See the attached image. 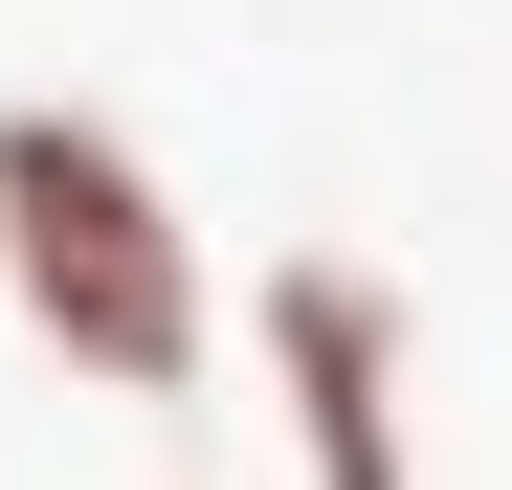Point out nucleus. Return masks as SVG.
Wrapping results in <instances>:
<instances>
[{"instance_id":"f257e3e1","label":"nucleus","mask_w":512,"mask_h":490,"mask_svg":"<svg viewBox=\"0 0 512 490\" xmlns=\"http://www.w3.org/2000/svg\"><path fill=\"white\" fill-rule=\"evenodd\" d=\"M0 312L90 401H201V357H223V268H201L179 179L112 112H67V90L0 112Z\"/></svg>"},{"instance_id":"f03ea898","label":"nucleus","mask_w":512,"mask_h":490,"mask_svg":"<svg viewBox=\"0 0 512 490\" xmlns=\"http://www.w3.org/2000/svg\"><path fill=\"white\" fill-rule=\"evenodd\" d=\"M245 357L290 401V490H423V335L357 245H290L245 290Z\"/></svg>"}]
</instances>
